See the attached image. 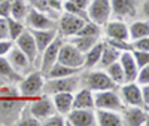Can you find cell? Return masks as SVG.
Returning <instances> with one entry per match:
<instances>
[{"instance_id":"obj_16","label":"cell","mask_w":149,"mask_h":126,"mask_svg":"<svg viewBox=\"0 0 149 126\" xmlns=\"http://www.w3.org/2000/svg\"><path fill=\"white\" fill-rule=\"evenodd\" d=\"M104 33L107 39H119V40H128V25L122 19H115V21H107L104 24Z\"/></svg>"},{"instance_id":"obj_13","label":"cell","mask_w":149,"mask_h":126,"mask_svg":"<svg viewBox=\"0 0 149 126\" xmlns=\"http://www.w3.org/2000/svg\"><path fill=\"white\" fill-rule=\"evenodd\" d=\"M66 125L94 126L95 125L94 108H72L66 114Z\"/></svg>"},{"instance_id":"obj_12","label":"cell","mask_w":149,"mask_h":126,"mask_svg":"<svg viewBox=\"0 0 149 126\" xmlns=\"http://www.w3.org/2000/svg\"><path fill=\"white\" fill-rule=\"evenodd\" d=\"M121 113L122 125L128 126H142L148 122V110L143 107H136V105H124Z\"/></svg>"},{"instance_id":"obj_32","label":"cell","mask_w":149,"mask_h":126,"mask_svg":"<svg viewBox=\"0 0 149 126\" xmlns=\"http://www.w3.org/2000/svg\"><path fill=\"white\" fill-rule=\"evenodd\" d=\"M76 34L78 36H95V37H100L102 28H100V25H98V24H95L93 21H86Z\"/></svg>"},{"instance_id":"obj_37","label":"cell","mask_w":149,"mask_h":126,"mask_svg":"<svg viewBox=\"0 0 149 126\" xmlns=\"http://www.w3.org/2000/svg\"><path fill=\"white\" fill-rule=\"evenodd\" d=\"M131 50H148L149 52V37H140V39L130 40Z\"/></svg>"},{"instance_id":"obj_19","label":"cell","mask_w":149,"mask_h":126,"mask_svg":"<svg viewBox=\"0 0 149 126\" xmlns=\"http://www.w3.org/2000/svg\"><path fill=\"white\" fill-rule=\"evenodd\" d=\"M72 108H94V95L86 87H79L73 92Z\"/></svg>"},{"instance_id":"obj_14","label":"cell","mask_w":149,"mask_h":126,"mask_svg":"<svg viewBox=\"0 0 149 126\" xmlns=\"http://www.w3.org/2000/svg\"><path fill=\"white\" fill-rule=\"evenodd\" d=\"M14 43H15L17 48H19L22 52L27 55V58L34 64L36 59H37V55H39V52H37V48H36V42L33 39V34H31V31L27 27L14 40Z\"/></svg>"},{"instance_id":"obj_41","label":"cell","mask_w":149,"mask_h":126,"mask_svg":"<svg viewBox=\"0 0 149 126\" xmlns=\"http://www.w3.org/2000/svg\"><path fill=\"white\" fill-rule=\"evenodd\" d=\"M10 17V0L0 2V18H9Z\"/></svg>"},{"instance_id":"obj_2","label":"cell","mask_w":149,"mask_h":126,"mask_svg":"<svg viewBox=\"0 0 149 126\" xmlns=\"http://www.w3.org/2000/svg\"><path fill=\"white\" fill-rule=\"evenodd\" d=\"M45 77L42 71H30L29 74L22 76V79L17 83L18 94L22 99H33L42 95Z\"/></svg>"},{"instance_id":"obj_26","label":"cell","mask_w":149,"mask_h":126,"mask_svg":"<svg viewBox=\"0 0 149 126\" xmlns=\"http://www.w3.org/2000/svg\"><path fill=\"white\" fill-rule=\"evenodd\" d=\"M119 55H121V50L115 49L113 46L107 45L106 42H103V49H102V55H100V59H98V64L97 67H100L102 70L106 68L107 65H110L112 62H115L119 59Z\"/></svg>"},{"instance_id":"obj_38","label":"cell","mask_w":149,"mask_h":126,"mask_svg":"<svg viewBox=\"0 0 149 126\" xmlns=\"http://www.w3.org/2000/svg\"><path fill=\"white\" fill-rule=\"evenodd\" d=\"M134 82L137 83L139 86H143V85H148L149 83V65H145V67L139 68L137 74H136Z\"/></svg>"},{"instance_id":"obj_40","label":"cell","mask_w":149,"mask_h":126,"mask_svg":"<svg viewBox=\"0 0 149 126\" xmlns=\"http://www.w3.org/2000/svg\"><path fill=\"white\" fill-rule=\"evenodd\" d=\"M14 46V40L10 39H2L0 40V56H6L9 54V50Z\"/></svg>"},{"instance_id":"obj_18","label":"cell","mask_w":149,"mask_h":126,"mask_svg":"<svg viewBox=\"0 0 149 126\" xmlns=\"http://www.w3.org/2000/svg\"><path fill=\"white\" fill-rule=\"evenodd\" d=\"M94 113H95V125H100V126H121L122 125L119 111L94 108Z\"/></svg>"},{"instance_id":"obj_39","label":"cell","mask_w":149,"mask_h":126,"mask_svg":"<svg viewBox=\"0 0 149 126\" xmlns=\"http://www.w3.org/2000/svg\"><path fill=\"white\" fill-rule=\"evenodd\" d=\"M106 43L113 46L115 49L121 50V52H124V50H131V46H130V42L128 40H119V39H106Z\"/></svg>"},{"instance_id":"obj_20","label":"cell","mask_w":149,"mask_h":126,"mask_svg":"<svg viewBox=\"0 0 149 126\" xmlns=\"http://www.w3.org/2000/svg\"><path fill=\"white\" fill-rule=\"evenodd\" d=\"M33 34V39L36 42L37 52L42 54L43 49L51 43L55 37H57V28H49V30H30Z\"/></svg>"},{"instance_id":"obj_8","label":"cell","mask_w":149,"mask_h":126,"mask_svg":"<svg viewBox=\"0 0 149 126\" xmlns=\"http://www.w3.org/2000/svg\"><path fill=\"white\" fill-rule=\"evenodd\" d=\"M85 22H86L85 19H82L76 15H72L69 12H63L57 19V33L61 37L74 36Z\"/></svg>"},{"instance_id":"obj_21","label":"cell","mask_w":149,"mask_h":126,"mask_svg":"<svg viewBox=\"0 0 149 126\" xmlns=\"http://www.w3.org/2000/svg\"><path fill=\"white\" fill-rule=\"evenodd\" d=\"M112 14L119 18H128L136 14L134 0H110Z\"/></svg>"},{"instance_id":"obj_31","label":"cell","mask_w":149,"mask_h":126,"mask_svg":"<svg viewBox=\"0 0 149 126\" xmlns=\"http://www.w3.org/2000/svg\"><path fill=\"white\" fill-rule=\"evenodd\" d=\"M26 30V25H24V22L21 21H17L14 18H8V34H9V39L10 40H15L17 37Z\"/></svg>"},{"instance_id":"obj_46","label":"cell","mask_w":149,"mask_h":126,"mask_svg":"<svg viewBox=\"0 0 149 126\" xmlns=\"http://www.w3.org/2000/svg\"><path fill=\"white\" fill-rule=\"evenodd\" d=\"M0 2H3V0H0Z\"/></svg>"},{"instance_id":"obj_25","label":"cell","mask_w":149,"mask_h":126,"mask_svg":"<svg viewBox=\"0 0 149 126\" xmlns=\"http://www.w3.org/2000/svg\"><path fill=\"white\" fill-rule=\"evenodd\" d=\"M78 73H81V68H72V67L60 64V62H55L54 65H51L42 74L45 79H55V77H66V76L78 74Z\"/></svg>"},{"instance_id":"obj_30","label":"cell","mask_w":149,"mask_h":126,"mask_svg":"<svg viewBox=\"0 0 149 126\" xmlns=\"http://www.w3.org/2000/svg\"><path fill=\"white\" fill-rule=\"evenodd\" d=\"M103 70L106 71V74L112 79V82H113L116 86L125 83V79H124V71H122V67H121V64H119V61L112 62L110 65H107V67L103 68Z\"/></svg>"},{"instance_id":"obj_5","label":"cell","mask_w":149,"mask_h":126,"mask_svg":"<svg viewBox=\"0 0 149 126\" xmlns=\"http://www.w3.org/2000/svg\"><path fill=\"white\" fill-rule=\"evenodd\" d=\"M86 15L88 19L98 24L102 27L112 17V8L110 0H90V5L86 8Z\"/></svg>"},{"instance_id":"obj_27","label":"cell","mask_w":149,"mask_h":126,"mask_svg":"<svg viewBox=\"0 0 149 126\" xmlns=\"http://www.w3.org/2000/svg\"><path fill=\"white\" fill-rule=\"evenodd\" d=\"M102 49H103V42L98 40L88 52L84 54V65L82 68L84 70H91V68H95L97 64H98V59H100V55H102Z\"/></svg>"},{"instance_id":"obj_7","label":"cell","mask_w":149,"mask_h":126,"mask_svg":"<svg viewBox=\"0 0 149 126\" xmlns=\"http://www.w3.org/2000/svg\"><path fill=\"white\" fill-rule=\"evenodd\" d=\"M29 111H30V114L33 117H36L42 125V122L48 116H51L52 113H55V107L52 104V98L49 95H45V94L33 98V101L29 105Z\"/></svg>"},{"instance_id":"obj_9","label":"cell","mask_w":149,"mask_h":126,"mask_svg":"<svg viewBox=\"0 0 149 126\" xmlns=\"http://www.w3.org/2000/svg\"><path fill=\"white\" fill-rule=\"evenodd\" d=\"M24 25L29 30H49V28H57V19L48 17L42 12L36 10L33 8L29 9L26 19H24Z\"/></svg>"},{"instance_id":"obj_43","label":"cell","mask_w":149,"mask_h":126,"mask_svg":"<svg viewBox=\"0 0 149 126\" xmlns=\"http://www.w3.org/2000/svg\"><path fill=\"white\" fill-rule=\"evenodd\" d=\"M140 91H142L143 105H145V108H148V107H149V85H143V86H140Z\"/></svg>"},{"instance_id":"obj_24","label":"cell","mask_w":149,"mask_h":126,"mask_svg":"<svg viewBox=\"0 0 149 126\" xmlns=\"http://www.w3.org/2000/svg\"><path fill=\"white\" fill-rule=\"evenodd\" d=\"M67 42L72 43L74 48H76L78 50H81L82 54L85 52H88V50L100 40V37H95V36H78V34H74V36H70L67 37Z\"/></svg>"},{"instance_id":"obj_36","label":"cell","mask_w":149,"mask_h":126,"mask_svg":"<svg viewBox=\"0 0 149 126\" xmlns=\"http://www.w3.org/2000/svg\"><path fill=\"white\" fill-rule=\"evenodd\" d=\"M17 125H24V126H36V125H40V122L37 120L36 117H33L31 114H30V111H27V114L24 113V110L21 111V114H19V117H18V120L15 122Z\"/></svg>"},{"instance_id":"obj_45","label":"cell","mask_w":149,"mask_h":126,"mask_svg":"<svg viewBox=\"0 0 149 126\" xmlns=\"http://www.w3.org/2000/svg\"><path fill=\"white\" fill-rule=\"evenodd\" d=\"M3 83H5V82H2V80H0V86H2V85H3Z\"/></svg>"},{"instance_id":"obj_22","label":"cell","mask_w":149,"mask_h":126,"mask_svg":"<svg viewBox=\"0 0 149 126\" xmlns=\"http://www.w3.org/2000/svg\"><path fill=\"white\" fill-rule=\"evenodd\" d=\"M52 104L55 107V111L60 114L66 116L72 110V101H73V92H58L51 95Z\"/></svg>"},{"instance_id":"obj_35","label":"cell","mask_w":149,"mask_h":126,"mask_svg":"<svg viewBox=\"0 0 149 126\" xmlns=\"http://www.w3.org/2000/svg\"><path fill=\"white\" fill-rule=\"evenodd\" d=\"M42 125H45V126H64L66 125V116H63V114H60V113L55 111L51 116H48L42 122Z\"/></svg>"},{"instance_id":"obj_4","label":"cell","mask_w":149,"mask_h":126,"mask_svg":"<svg viewBox=\"0 0 149 126\" xmlns=\"http://www.w3.org/2000/svg\"><path fill=\"white\" fill-rule=\"evenodd\" d=\"M93 95H94V108L121 111L124 107L122 99L115 89L97 91V92H93Z\"/></svg>"},{"instance_id":"obj_34","label":"cell","mask_w":149,"mask_h":126,"mask_svg":"<svg viewBox=\"0 0 149 126\" xmlns=\"http://www.w3.org/2000/svg\"><path fill=\"white\" fill-rule=\"evenodd\" d=\"M133 58H134V62L139 68L145 67V65H149V52L148 50H130Z\"/></svg>"},{"instance_id":"obj_42","label":"cell","mask_w":149,"mask_h":126,"mask_svg":"<svg viewBox=\"0 0 149 126\" xmlns=\"http://www.w3.org/2000/svg\"><path fill=\"white\" fill-rule=\"evenodd\" d=\"M9 39L8 34V18H0V40Z\"/></svg>"},{"instance_id":"obj_44","label":"cell","mask_w":149,"mask_h":126,"mask_svg":"<svg viewBox=\"0 0 149 126\" xmlns=\"http://www.w3.org/2000/svg\"><path fill=\"white\" fill-rule=\"evenodd\" d=\"M69 2H72L73 5H76L78 8L85 9V10H86V8H88V5H90V0H69Z\"/></svg>"},{"instance_id":"obj_1","label":"cell","mask_w":149,"mask_h":126,"mask_svg":"<svg viewBox=\"0 0 149 126\" xmlns=\"http://www.w3.org/2000/svg\"><path fill=\"white\" fill-rule=\"evenodd\" d=\"M79 85L86 87L91 92L97 91H107V89H116V85L112 82V79L106 74L104 70H85L84 74L79 76Z\"/></svg>"},{"instance_id":"obj_23","label":"cell","mask_w":149,"mask_h":126,"mask_svg":"<svg viewBox=\"0 0 149 126\" xmlns=\"http://www.w3.org/2000/svg\"><path fill=\"white\" fill-rule=\"evenodd\" d=\"M21 79H22V76H19L12 68L6 56H0V80L8 85H17Z\"/></svg>"},{"instance_id":"obj_33","label":"cell","mask_w":149,"mask_h":126,"mask_svg":"<svg viewBox=\"0 0 149 126\" xmlns=\"http://www.w3.org/2000/svg\"><path fill=\"white\" fill-rule=\"evenodd\" d=\"M61 9H63L64 12H69V14H72V15H76V17L85 19V21H90L88 19V15H86V10L78 8L76 5H73L72 2H69V0H66V2L61 3Z\"/></svg>"},{"instance_id":"obj_15","label":"cell","mask_w":149,"mask_h":126,"mask_svg":"<svg viewBox=\"0 0 149 126\" xmlns=\"http://www.w3.org/2000/svg\"><path fill=\"white\" fill-rule=\"evenodd\" d=\"M61 45H63V37H61L60 34H57L55 39L43 49V52L40 54L42 55V61H40V71L42 73L46 71L49 67L54 65L57 62V56H58Z\"/></svg>"},{"instance_id":"obj_29","label":"cell","mask_w":149,"mask_h":126,"mask_svg":"<svg viewBox=\"0 0 149 126\" xmlns=\"http://www.w3.org/2000/svg\"><path fill=\"white\" fill-rule=\"evenodd\" d=\"M128 36H130V40L140 39V37H148L149 36V22L146 19L131 22V25H128Z\"/></svg>"},{"instance_id":"obj_6","label":"cell","mask_w":149,"mask_h":126,"mask_svg":"<svg viewBox=\"0 0 149 126\" xmlns=\"http://www.w3.org/2000/svg\"><path fill=\"white\" fill-rule=\"evenodd\" d=\"M84 54L81 50H78L72 43L69 42H63L60 48V52H58V56H57V62L63 65H67V67H72V68H81L82 70V65H84Z\"/></svg>"},{"instance_id":"obj_17","label":"cell","mask_w":149,"mask_h":126,"mask_svg":"<svg viewBox=\"0 0 149 126\" xmlns=\"http://www.w3.org/2000/svg\"><path fill=\"white\" fill-rule=\"evenodd\" d=\"M118 61H119V64H121V67H122L125 83L134 82L136 74H137V71H139V67L136 65V62H134V58H133L131 52H130V50H124V52H121Z\"/></svg>"},{"instance_id":"obj_11","label":"cell","mask_w":149,"mask_h":126,"mask_svg":"<svg viewBox=\"0 0 149 126\" xmlns=\"http://www.w3.org/2000/svg\"><path fill=\"white\" fill-rule=\"evenodd\" d=\"M118 89H119V96L122 99L124 105H136V107H143L145 108L143 99H142L140 86L136 83V82L122 83V85L118 86Z\"/></svg>"},{"instance_id":"obj_10","label":"cell","mask_w":149,"mask_h":126,"mask_svg":"<svg viewBox=\"0 0 149 126\" xmlns=\"http://www.w3.org/2000/svg\"><path fill=\"white\" fill-rule=\"evenodd\" d=\"M6 59L9 61V64L12 65V68H14L19 76H26L31 71L33 68V62L27 58V55L22 52V50L19 48L15 46H12V49L9 50V54L6 55Z\"/></svg>"},{"instance_id":"obj_28","label":"cell","mask_w":149,"mask_h":126,"mask_svg":"<svg viewBox=\"0 0 149 126\" xmlns=\"http://www.w3.org/2000/svg\"><path fill=\"white\" fill-rule=\"evenodd\" d=\"M30 6L26 0H10V18L24 22Z\"/></svg>"},{"instance_id":"obj_3","label":"cell","mask_w":149,"mask_h":126,"mask_svg":"<svg viewBox=\"0 0 149 126\" xmlns=\"http://www.w3.org/2000/svg\"><path fill=\"white\" fill-rule=\"evenodd\" d=\"M79 73L66 76V77H55V79H45L43 91L45 95H54L58 92H74L79 89Z\"/></svg>"}]
</instances>
